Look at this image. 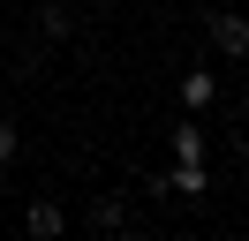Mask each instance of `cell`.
<instances>
[{
	"label": "cell",
	"mask_w": 249,
	"mask_h": 241,
	"mask_svg": "<svg viewBox=\"0 0 249 241\" xmlns=\"http://www.w3.org/2000/svg\"><path fill=\"white\" fill-rule=\"evenodd\" d=\"M23 226H31V234H38V241H46V234H61V226H68V211H61V204H53V196H38V204H31V211H23Z\"/></svg>",
	"instance_id": "cell-4"
},
{
	"label": "cell",
	"mask_w": 249,
	"mask_h": 241,
	"mask_svg": "<svg viewBox=\"0 0 249 241\" xmlns=\"http://www.w3.org/2000/svg\"><path fill=\"white\" fill-rule=\"evenodd\" d=\"M83 219H91V234H121V226H128V211H121V196H98Z\"/></svg>",
	"instance_id": "cell-6"
},
{
	"label": "cell",
	"mask_w": 249,
	"mask_h": 241,
	"mask_svg": "<svg viewBox=\"0 0 249 241\" xmlns=\"http://www.w3.org/2000/svg\"><path fill=\"white\" fill-rule=\"evenodd\" d=\"M16 151H23V128H16V120H8V113H0V166L16 158Z\"/></svg>",
	"instance_id": "cell-8"
},
{
	"label": "cell",
	"mask_w": 249,
	"mask_h": 241,
	"mask_svg": "<svg viewBox=\"0 0 249 241\" xmlns=\"http://www.w3.org/2000/svg\"><path fill=\"white\" fill-rule=\"evenodd\" d=\"M174 158H204V128L181 120V128H174Z\"/></svg>",
	"instance_id": "cell-7"
},
{
	"label": "cell",
	"mask_w": 249,
	"mask_h": 241,
	"mask_svg": "<svg viewBox=\"0 0 249 241\" xmlns=\"http://www.w3.org/2000/svg\"><path fill=\"white\" fill-rule=\"evenodd\" d=\"M219 98V83H212V68H189L181 75V105H189V113H204V105H212Z\"/></svg>",
	"instance_id": "cell-5"
},
{
	"label": "cell",
	"mask_w": 249,
	"mask_h": 241,
	"mask_svg": "<svg viewBox=\"0 0 249 241\" xmlns=\"http://www.w3.org/2000/svg\"><path fill=\"white\" fill-rule=\"evenodd\" d=\"M68 30H76V8H68V0H46V8H38V38H53V45H61Z\"/></svg>",
	"instance_id": "cell-3"
},
{
	"label": "cell",
	"mask_w": 249,
	"mask_h": 241,
	"mask_svg": "<svg viewBox=\"0 0 249 241\" xmlns=\"http://www.w3.org/2000/svg\"><path fill=\"white\" fill-rule=\"evenodd\" d=\"M242 8H249V0H242Z\"/></svg>",
	"instance_id": "cell-10"
},
{
	"label": "cell",
	"mask_w": 249,
	"mask_h": 241,
	"mask_svg": "<svg viewBox=\"0 0 249 241\" xmlns=\"http://www.w3.org/2000/svg\"><path fill=\"white\" fill-rule=\"evenodd\" d=\"M204 30H212V45H219L227 60H249V8H219Z\"/></svg>",
	"instance_id": "cell-1"
},
{
	"label": "cell",
	"mask_w": 249,
	"mask_h": 241,
	"mask_svg": "<svg viewBox=\"0 0 249 241\" xmlns=\"http://www.w3.org/2000/svg\"><path fill=\"white\" fill-rule=\"evenodd\" d=\"M159 189H166V196H204V189H212V173H204V158H181Z\"/></svg>",
	"instance_id": "cell-2"
},
{
	"label": "cell",
	"mask_w": 249,
	"mask_h": 241,
	"mask_svg": "<svg viewBox=\"0 0 249 241\" xmlns=\"http://www.w3.org/2000/svg\"><path fill=\"white\" fill-rule=\"evenodd\" d=\"M0 45H8V38H0Z\"/></svg>",
	"instance_id": "cell-9"
}]
</instances>
